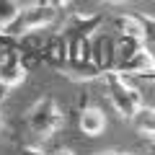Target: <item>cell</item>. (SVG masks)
<instances>
[{
  "mask_svg": "<svg viewBox=\"0 0 155 155\" xmlns=\"http://www.w3.org/2000/svg\"><path fill=\"white\" fill-rule=\"evenodd\" d=\"M101 80H104L106 98H109L111 109L122 116V119H134V114L145 106L140 88H134L127 78H124L122 72H116V70L114 72H106Z\"/></svg>",
  "mask_w": 155,
  "mask_h": 155,
  "instance_id": "1",
  "label": "cell"
},
{
  "mask_svg": "<svg viewBox=\"0 0 155 155\" xmlns=\"http://www.w3.org/2000/svg\"><path fill=\"white\" fill-rule=\"evenodd\" d=\"M62 122H65V116H62V109L54 96L36 98L31 104V109L26 111V127L36 137H52L62 127Z\"/></svg>",
  "mask_w": 155,
  "mask_h": 155,
  "instance_id": "2",
  "label": "cell"
},
{
  "mask_svg": "<svg viewBox=\"0 0 155 155\" xmlns=\"http://www.w3.org/2000/svg\"><path fill=\"white\" fill-rule=\"evenodd\" d=\"M65 8H70V5H67V3H26L18 23L8 31V36L23 39V36H28V34L41 31V28H47L49 23H54L57 16H60V11H65Z\"/></svg>",
  "mask_w": 155,
  "mask_h": 155,
  "instance_id": "3",
  "label": "cell"
},
{
  "mask_svg": "<svg viewBox=\"0 0 155 155\" xmlns=\"http://www.w3.org/2000/svg\"><path fill=\"white\" fill-rule=\"evenodd\" d=\"M26 80V62H23V52L18 47H3L0 49V88H16Z\"/></svg>",
  "mask_w": 155,
  "mask_h": 155,
  "instance_id": "4",
  "label": "cell"
},
{
  "mask_svg": "<svg viewBox=\"0 0 155 155\" xmlns=\"http://www.w3.org/2000/svg\"><path fill=\"white\" fill-rule=\"evenodd\" d=\"M91 60H93L96 70L101 72V78L106 72H114L116 70V36L98 34L93 39V47H91Z\"/></svg>",
  "mask_w": 155,
  "mask_h": 155,
  "instance_id": "5",
  "label": "cell"
},
{
  "mask_svg": "<svg viewBox=\"0 0 155 155\" xmlns=\"http://www.w3.org/2000/svg\"><path fill=\"white\" fill-rule=\"evenodd\" d=\"M116 72H122L124 78L134 75V78H155V57L147 49H140L134 57H129L127 62L116 67Z\"/></svg>",
  "mask_w": 155,
  "mask_h": 155,
  "instance_id": "6",
  "label": "cell"
},
{
  "mask_svg": "<svg viewBox=\"0 0 155 155\" xmlns=\"http://www.w3.org/2000/svg\"><path fill=\"white\" fill-rule=\"evenodd\" d=\"M78 129L85 134V137H98L106 129V114L98 106H83L80 116H78Z\"/></svg>",
  "mask_w": 155,
  "mask_h": 155,
  "instance_id": "7",
  "label": "cell"
},
{
  "mask_svg": "<svg viewBox=\"0 0 155 155\" xmlns=\"http://www.w3.org/2000/svg\"><path fill=\"white\" fill-rule=\"evenodd\" d=\"M114 31L116 36H129V39H142L145 41V28L137 13H119L114 16Z\"/></svg>",
  "mask_w": 155,
  "mask_h": 155,
  "instance_id": "8",
  "label": "cell"
},
{
  "mask_svg": "<svg viewBox=\"0 0 155 155\" xmlns=\"http://www.w3.org/2000/svg\"><path fill=\"white\" fill-rule=\"evenodd\" d=\"M134 132L147 137L150 142L155 140V106H142V109L134 114Z\"/></svg>",
  "mask_w": 155,
  "mask_h": 155,
  "instance_id": "9",
  "label": "cell"
},
{
  "mask_svg": "<svg viewBox=\"0 0 155 155\" xmlns=\"http://www.w3.org/2000/svg\"><path fill=\"white\" fill-rule=\"evenodd\" d=\"M137 18L142 21V28H145V49L155 57V16L150 13H142V11H134Z\"/></svg>",
  "mask_w": 155,
  "mask_h": 155,
  "instance_id": "10",
  "label": "cell"
},
{
  "mask_svg": "<svg viewBox=\"0 0 155 155\" xmlns=\"http://www.w3.org/2000/svg\"><path fill=\"white\" fill-rule=\"evenodd\" d=\"M21 155H44V153H41V147H36V145H23Z\"/></svg>",
  "mask_w": 155,
  "mask_h": 155,
  "instance_id": "11",
  "label": "cell"
},
{
  "mask_svg": "<svg viewBox=\"0 0 155 155\" xmlns=\"http://www.w3.org/2000/svg\"><path fill=\"white\" fill-rule=\"evenodd\" d=\"M98 155H132V153H122V150H106V153H98Z\"/></svg>",
  "mask_w": 155,
  "mask_h": 155,
  "instance_id": "12",
  "label": "cell"
},
{
  "mask_svg": "<svg viewBox=\"0 0 155 155\" xmlns=\"http://www.w3.org/2000/svg\"><path fill=\"white\" fill-rule=\"evenodd\" d=\"M52 155H75V153H72V150H67V147H60V150H54Z\"/></svg>",
  "mask_w": 155,
  "mask_h": 155,
  "instance_id": "13",
  "label": "cell"
},
{
  "mask_svg": "<svg viewBox=\"0 0 155 155\" xmlns=\"http://www.w3.org/2000/svg\"><path fill=\"white\" fill-rule=\"evenodd\" d=\"M145 155H155V140L147 145V147H145Z\"/></svg>",
  "mask_w": 155,
  "mask_h": 155,
  "instance_id": "14",
  "label": "cell"
},
{
  "mask_svg": "<svg viewBox=\"0 0 155 155\" xmlns=\"http://www.w3.org/2000/svg\"><path fill=\"white\" fill-rule=\"evenodd\" d=\"M3 129H5V122H3V114H0V132H3Z\"/></svg>",
  "mask_w": 155,
  "mask_h": 155,
  "instance_id": "15",
  "label": "cell"
},
{
  "mask_svg": "<svg viewBox=\"0 0 155 155\" xmlns=\"http://www.w3.org/2000/svg\"><path fill=\"white\" fill-rule=\"evenodd\" d=\"M0 101H3V93H0Z\"/></svg>",
  "mask_w": 155,
  "mask_h": 155,
  "instance_id": "16",
  "label": "cell"
}]
</instances>
